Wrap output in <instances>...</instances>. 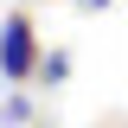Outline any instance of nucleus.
I'll list each match as a JSON object with an SVG mask.
<instances>
[{
	"label": "nucleus",
	"mask_w": 128,
	"mask_h": 128,
	"mask_svg": "<svg viewBox=\"0 0 128 128\" xmlns=\"http://www.w3.org/2000/svg\"><path fill=\"white\" fill-rule=\"evenodd\" d=\"M38 70V51H32V19L26 13H6V26H0V77H32Z\"/></svg>",
	"instance_id": "f257e3e1"
},
{
	"label": "nucleus",
	"mask_w": 128,
	"mask_h": 128,
	"mask_svg": "<svg viewBox=\"0 0 128 128\" xmlns=\"http://www.w3.org/2000/svg\"><path fill=\"white\" fill-rule=\"evenodd\" d=\"M83 6H109V0H83Z\"/></svg>",
	"instance_id": "f03ea898"
}]
</instances>
